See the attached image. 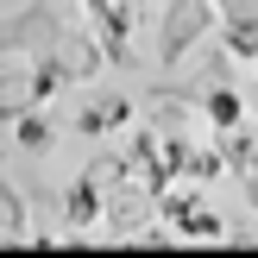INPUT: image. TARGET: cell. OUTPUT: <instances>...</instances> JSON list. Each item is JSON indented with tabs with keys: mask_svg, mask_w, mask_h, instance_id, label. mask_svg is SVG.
<instances>
[{
	"mask_svg": "<svg viewBox=\"0 0 258 258\" xmlns=\"http://www.w3.org/2000/svg\"><path fill=\"white\" fill-rule=\"evenodd\" d=\"M208 32H214V0H164V19H158V63H164V76L183 70Z\"/></svg>",
	"mask_w": 258,
	"mask_h": 258,
	"instance_id": "1",
	"label": "cell"
},
{
	"mask_svg": "<svg viewBox=\"0 0 258 258\" xmlns=\"http://www.w3.org/2000/svg\"><path fill=\"white\" fill-rule=\"evenodd\" d=\"M57 32H63V13L50 0H25V7L0 13V57H38L57 44Z\"/></svg>",
	"mask_w": 258,
	"mask_h": 258,
	"instance_id": "2",
	"label": "cell"
},
{
	"mask_svg": "<svg viewBox=\"0 0 258 258\" xmlns=\"http://www.w3.org/2000/svg\"><path fill=\"white\" fill-rule=\"evenodd\" d=\"M50 208H57V221H63V239H82V233H95L101 227V183L95 176H70V183L57 189V202H50Z\"/></svg>",
	"mask_w": 258,
	"mask_h": 258,
	"instance_id": "3",
	"label": "cell"
},
{
	"mask_svg": "<svg viewBox=\"0 0 258 258\" xmlns=\"http://www.w3.org/2000/svg\"><path fill=\"white\" fill-rule=\"evenodd\" d=\"M50 63H57L63 88H76V82H95V76L107 70V57H101L95 32H70V25H63V32H57V44H50Z\"/></svg>",
	"mask_w": 258,
	"mask_h": 258,
	"instance_id": "4",
	"label": "cell"
},
{
	"mask_svg": "<svg viewBox=\"0 0 258 258\" xmlns=\"http://www.w3.org/2000/svg\"><path fill=\"white\" fill-rule=\"evenodd\" d=\"M133 113H139L133 95H95V101H82V107L70 113V126H76L82 139H113V133L133 126Z\"/></svg>",
	"mask_w": 258,
	"mask_h": 258,
	"instance_id": "5",
	"label": "cell"
},
{
	"mask_svg": "<svg viewBox=\"0 0 258 258\" xmlns=\"http://www.w3.org/2000/svg\"><path fill=\"white\" fill-rule=\"evenodd\" d=\"M7 126H13V145L32 151V158H50V151H57V133H63V126L50 120V107H38V101H32V107H19Z\"/></svg>",
	"mask_w": 258,
	"mask_h": 258,
	"instance_id": "6",
	"label": "cell"
},
{
	"mask_svg": "<svg viewBox=\"0 0 258 258\" xmlns=\"http://www.w3.org/2000/svg\"><path fill=\"white\" fill-rule=\"evenodd\" d=\"M189 101H196V113L214 126V133H227V126H239V120H246V95H239L233 82H208V88H196Z\"/></svg>",
	"mask_w": 258,
	"mask_h": 258,
	"instance_id": "7",
	"label": "cell"
},
{
	"mask_svg": "<svg viewBox=\"0 0 258 258\" xmlns=\"http://www.w3.org/2000/svg\"><path fill=\"white\" fill-rule=\"evenodd\" d=\"M170 233H176V239H227V221L202 202V189H196V196H189V208L170 221Z\"/></svg>",
	"mask_w": 258,
	"mask_h": 258,
	"instance_id": "8",
	"label": "cell"
},
{
	"mask_svg": "<svg viewBox=\"0 0 258 258\" xmlns=\"http://www.w3.org/2000/svg\"><path fill=\"white\" fill-rule=\"evenodd\" d=\"M25 233H32V202H25V189L0 170V239H25Z\"/></svg>",
	"mask_w": 258,
	"mask_h": 258,
	"instance_id": "9",
	"label": "cell"
},
{
	"mask_svg": "<svg viewBox=\"0 0 258 258\" xmlns=\"http://www.w3.org/2000/svg\"><path fill=\"white\" fill-rule=\"evenodd\" d=\"M183 176H196V183H221V176H227V164H221V145H189V158H183Z\"/></svg>",
	"mask_w": 258,
	"mask_h": 258,
	"instance_id": "10",
	"label": "cell"
},
{
	"mask_svg": "<svg viewBox=\"0 0 258 258\" xmlns=\"http://www.w3.org/2000/svg\"><path fill=\"white\" fill-rule=\"evenodd\" d=\"M221 25V44H227V57H239V63H258V25H227V19H214Z\"/></svg>",
	"mask_w": 258,
	"mask_h": 258,
	"instance_id": "11",
	"label": "cell"
},
{
	"mask_svg": "<svg viewBox=\"0 0 258 258\" xmlns=\"http://www.w3.org/2000/svg\"><path fill=\"white\" fill-rule=\"evenodd\" d=\"M214 19H227V25H258V0H221Z\"/></svg>",
	"mask_w": 258,
	"mask_h": 258,
	"instance_id": "12",
	"label": "cell"
},
{
	"mask_svg": "<svg viewBox=\"0 0 258 258\" xmlns=\"http://www.w3.org/2000/svg\"><path fill=\"white\" fill-rule=\"evenodd\" d=\"M88 7V19H95V13H113V7H133V0H82Z\"/></svg>",
	"mask_w": 258,
	"mask_h": 258,
	"instance_id": "13",
	"label": "cell"
}]
</instances>
